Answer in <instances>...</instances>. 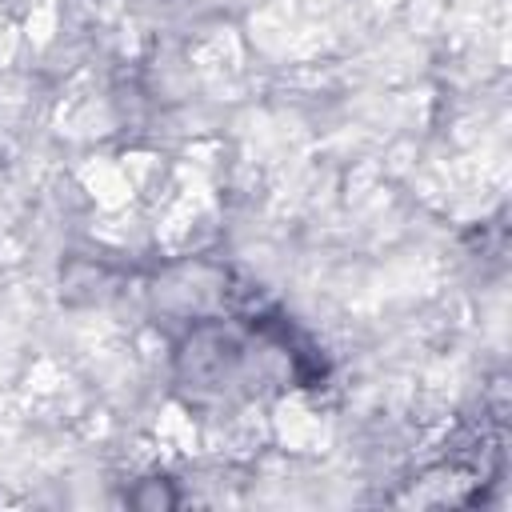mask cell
Returning a JSON list of instances; mask_svg holds the SVG:
<instances>
[{"label":"cell","instance_id":"cell-1","mask_svg":"<svg viewBox=\"0 0 512 512\" xmlns=\"http://www.w3.org/2000/svg\"><path fill=\"white\" fill-rule=\"evenodd\" d=\"M304 344L288 320H204L176 348V380L196 400H252L280 384H304Z\"/></svg>","mask_w":512,"mask_h":512}]
</instances>
